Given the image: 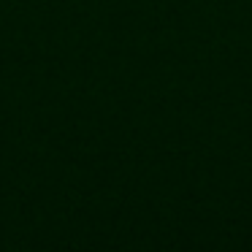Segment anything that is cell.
I'll return each mask as SVG.
<instances>
[]
</instances>
